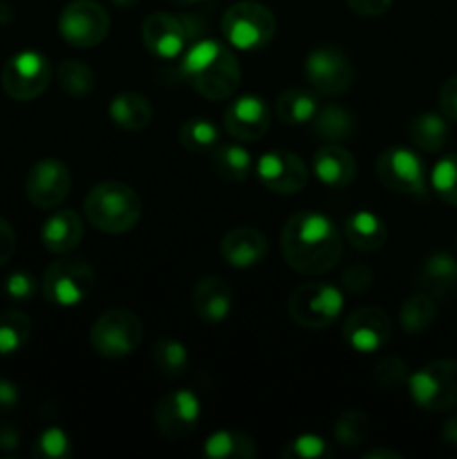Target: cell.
Returning a JSON list of instances; mask_svg holds the SVG:
<instances>
[{
  "label": "cell",
  "instance_id": "cell-18",
  "mask_svg": "<svg viewBox=\"0 0 457 459\" xmlns=\"http://www.w3.org/2000/svg\"><path fill=\"white\" fill-rule=\"evenodd\" d=\"M269 126H272L269 106L255 94L233 99L224 110V128L237 142H258L267 134Z\"/></svg>",
  "mask_w": 457,
  "mask_h": 459
},
{
  "label": "cell",
  "instance_id": "cell-7",
  "mask_svg": "<svg viewBox=\"0 0 457 459\" xmlns=\"http://www.w3.org/2000/svg\"><path fill=\"white\" fill-rule=\"evenodd\" d=\"M94 282H97V273L88 260L58 258L45 269L40 290L49 303L58 307H74L92 294Z\"/></svg>",
  "mask_w": 457,
  "mask_h": 459
},
{
  "label": "cell",
  "instance_id": "cell-35",
  "mask_svg": "<svg viewBox=\"0 0 457 459\" xmlns=\"http://www.w3.org/2000/svg\"><path fill=\"white\" fill-rule=\"evenodd\" d=\"M56 79L63 92L74 99L88 97L94 90V85H97V76H94L92 67L83 61H76V58H65L58 65Z\"/></svg>",
  "mask_w": 457,
  "mask_h": 459
},
{
  "label": "cell",
  "instance_id": "cell-8",
  "mask_svg": "<svg viewBox=\"0 0 457 459\" xmlns=\"http://www.w3.org/2000/svg\"><path fill=\"white\" fill-rule=\"evenodd\" d=\"M143 323L133 309L115 307L103 312L90 330V343L103 359H124L139 348Z\"/></svg>",
  "mask_w": 457,
  "mask_h": 459
},
{
  "label": "cell",
  "instance_id": "cell-24",
  "mask_svg": "<svg viewBox=\"0 0 457 459\" xmlns=\"http://www.w3.org/2000/svg\"><path fill=\"white\" fill-rule=\"evenodd\" d=\"M309 124H312V133L325 143L349 142V139H354L358 128L357 117L348 108L336 106V103L318 108L316 115H314V119Z\"/></svg>",
  "mask_w": 457,
  "mask_h": 459
},
{
  "label": "cell",
  "instance_id": "cell-37",
  "mask_svg": "<svg viewBox=\"0 0 457 459\" xmlns=\"http://www.w3.org/2000/svg\"><path fill=\"white\" fill-rule=\"evenodd\" d=\"M430 186L437 197L457 209V152L442 157L430 173Z\"/></svg>",
  "mask_w": 457,
  "mask_h": 459
},
{
  "label": "cell",
  "instance_id": "cell-51",
  "mask_svg": "<svg viewBox=\"0 0 457 459\" xmlns=\"http://www.w3.org/2000/svg\"><path fill=\"white\" fill-rule=\"evenodd\" d=\"M168 3L179 4V7H188V4H197V3H202V0H168Z\"/></svg>",
  "mask_w": 457,
  "mask_h": 459
},
{
  "label": "cell",
  "instance_id": "cell-9",
  "mask_svg": "<svg viewBox=\"0 0 457 459\" xmlns=\"http://www.w3.org/2000/svg\"><path fill=\"white\" fill-rule=\"evenodd\" d=\"M58 34L76 49H92L110 34V13L97 0H72L58 16Z\"/></svg>",
  "mask_w": 457,
  "mask_h": 459
},
{
  "label": "cell",
  "instance_id": "cell-22",
  "mask_svg": "<svg viewBox=\"0 0 457 459\" xmlns=\"http://www.w3.org/2000/svg\"><path fill=\"white\" fill-rule=\"evenodd\" d=\"M40 240L52 254H70L83 240V220L72 209L52 211L40 229Z\"/></svg>",
  "mask_w": 457,
  "mask_h": 459
},
{
  "label": "cell",
  "instance_id": "cell-21",
  "mask_svg": "<svg viewBox=\"0 0 457 459\" xmlns=\"http://www.w3.org/2000/svg\"><path fill=\"white\" fill-rule=\"evenodd\" d=\"M312 170L327 188H345L357 178V160L341 143H325L314 152Z\"/></svg>",
  "mask_w": 457,
  "mask_h": 459
},
{
  "label": "cell",
  "instance_id": "cell-43",
  "mask_svg": "<svg viewBox=\"0 0 457 459\" xmlns=\"http://www.w3.org/2000/svg\"><path fill=\"white\" fill-rule=\"evenodd\" d=\"M439 110L448 121H457V74L439 88Z\"/></svg>",
  "mask_w": 457,
  "mask_h": 459
},
{
  "label": "cell",
  "instance_id": "cell-31",
  "mask_svg": "<svg viewBox=\"0 0 457 459\" xmlns=\"http://www.w3.org/2000/svg\"><path fill=\"white\" fill-rule=\"evenodd\" d=\"M437 316V305H435L433 296L426 291H417V294L408 296L399 309V321H401V330L406 334L417 336L424 334Z\"/></svg>",
  "mask_w": 457,
  "mask_h": 459
},
{
  "label": "cell",
  "instance_id": "cell-38",
  "mask_svg": "<svg viewBox=\"0 0 457 459\" xmlns=\"http://www.w3.org/2000/svg\"><path fill=\"white\" fill-rule=\"evenodd\" d=\"M372 379H375L384 390H399L408 384V379H410V370H408L403 359L388 354V357L376 361L375 370H372Z\"/></svg>",
  "mask_w": 457,
  "mask_h": 459
},
{
  "label": "cell",
  "instance_id": "cell-27",
  "mask_svg": "<svg viewBox=\"0 0 457 459\" xmlns=\"http://www.w3.org/2000/svg\"><path fill=\"white\" fill-rule=\"evenodd\" d=\"M448 119L437 112H421L415 115L408 124V137L419 151L424 152H439L448 142Z\"/></svg>",
  "mask_w": 457,
  "mask_h": 459
},
{
  "label": "cell",
  "instance_id": "cell-32",
  "mask_svg": "<svg viewBox=\"0 0 457 459\" xmlns=\"http://www.w3.org/2000/svg\"><path fill=\"white\" fill-rule=\"evenodd\" d=\"M179 143L191 155H211L220 146V130L204 117H193L179 128Z\"/></svg>",
  "mask_w": 457,
  "mask_h": 459
},
{
  "label": "cell",
  "instance_id": "cell-50",
  "mask_svg": "<svg viewBox=\"0 0 457 459\" xmlns=\"http://www.w3.org/2000/svg\"><path fill=\"white\" fill-rule=\"evenodd\" d=\"M112 3H115L116 7H134L139 0H112Z\"/></svg>",
  "mask_w": 457,
  "mask_h": 459
},
{
  "label": "cell",
  "instance_id": "cell-39",
  "mask_svg": "<svg viewBox=\"0 0 457 459\" xmlns=\"http://www.w3.org/2000/svg\"><path fill=\"white\" fill-rule=\"evenodd\" d=\"M31 455L40 459H67L72 455V442L65 430L52 426L39 435L34 448H31Z\"/></svg>",
  "mask_w": 457,
  "mask_h": 459
},
{
  "label": "cell",
  "instance_id": "cell-11",
  "mask_svg": "<svg viewBox=\"0 0 457 459\" xmlns=\"http://www.w3.org/2000/svg\"><path fill=\"white\" fill-rule=\"evenodd\" d=\"M376 178L381 186L399 195L424 197L428 191L426 184V166L417 152L408 148H388L376 160Z\"/></svg>",
  "mask_w": 457,
  "mask_h": 459
},
{
  "label": "cell",
  "instance_id": "cell-16",
  "mask_svg": "<svg viewBox=\"0 0 457 459\" xmlns=\"http://www.w3.org/2000/svg\"><path fill=\"white\" fill-rule=\"evenodd\" d=\"M200 399L191 390H173L164 394L155 406V429L164 435L168 442L186 439L200 424Z\"/></svg>",
  "mask_w": 457,
  "mask_h": 459
},
{
  "label": "cell",
  "instance_id": "cell-2",
  "mask_svg": "<svg viewBox=\"0 0 457 459\" xmlns=\"http://www.w3.org/2000/svg\"><path fill=\"white\" fill-rule=\"evenodd\" d=\"M182 76L200 97L224 101L240 88V61L228 45L215 39H197L182 58Z\"/></svg>",
  "mask_w": 457,
  "mask_h": 459
},
{
  "label": "cell",
  "instance_id": "cell-13",
  "mask_svg": "<svg viewBox=\"0 0 457 459\" xmlns=\"http://www.w3.org/2000/svg\"><path fill=\"white\" fill-rule=\"evenodd\" d=\"M305 76L316 92L325 97L348 92L354 83V65L336 45H321L305 58Z\"/></svg>",
  "mask_w": 457,
  "mask_h": 459
},
{
  "label": "cell",
  "instance_id": "cell-15",
  "mask_svg": "<svg viewBox=\"0 0 457 459\" xmlns=\"http://www.w3.org/2000/svg\"><path fill=\"white\" fill-rule=\"evenodd\" d=\"M392 318L376 305L354 309L343 323L345 343L358 354H372L384 350L392 341Z\"/></svg>",
  "mask_w": 457,
  "mask_h": 459
},
{
  "label": "cell",
  "instance_id": "cell-44",
  "mask_svg": "<svg viewBox=\"0 0 457 459\" xmlns=\"http://www.w3.org/2000/svg\"><path fill=\"white\" fill-rule=\"evenodd\" d=\"M16 254V233H13L12 224L0 215V267L12 260Z\"/></svg>",
  "mask_w": 457,
  "mask_h": 459
},
{
  "label": "cell",
  "instance_id": "cell-34",
  "mask_svg": "<svg viewBox=\"0 0 457 459\" xmlns=\"http://www.w3.org/2000/svg\"><path fill=\"white\" fill-rule=\"evenodd\" d=\"M152 363H155V370L161 377H166V379H179L188 370V352L182 341L173 339V336H161L152 345Z\"/></svg>",
  "mask_w": 457,
  "mask_h": 459
},
{
  "label": "cell",
  "instance_id": "cell-12",
  "mask_svg": "<svg viewBox=\"0 0 457 459\" xmlns=\"http://www.w3.org/2000/svg\"><path fill=\"white\" fill-rule=\"evenodd\" d=\"M197 22L186 16H175L168 12H157L143 21L142 40L148 52L157 58H175L186 49V45L195 43L200 30Z\"/></svg>",
  "mask_w": 457,
  "mask_h": 459
},
{
  "label": "cell",
  "instance_id": "cell-36",
  "mask_svg": "<svg viewBox=\"0 0 457 459\" xmlns=\"http://www.w3.org/2000/svg\"><path fill=\"white\" fill-rule=\"evenodd\" d=\"M372 437V421L361 411H343L334 421V439L343 448L363 446Z\"/></svg>",
  "mask_w": 457,
  "mask_h": 459
},
{
  "label": "cell",
  "instance_id": "cell-25",
  "mask_svg": "<svg viewBox=\"0 0 457 459\" xmlns=\"http://www.w3.org/2000/svg\"><path fill=\"white\" fill-rule=\"evenodd\" d=\"M345 240L361 254L379 251L388 240V227L370 211H357L345 220Z\"/></svg>",
  "mask_w": 457,
  "mask_h": 459
},
{
  "label": "cell",
  "instance_id": "cell-48",
  "mask_svg": "<svg viewBox=\"0 0 457 459\" xmlns=\"http://www.w3.org/2000/svg\"><path fill=\"white\" fill-rule=\"evenodd\" d=\"M439 437H442V442L446 444L448 448H457V415L448 417V420L444 421L442 430H439Z\"/></svg>",
  "mask_w": 457,
  "mask_h": 459
},
{
  "label": "cell",
  "instance_id": "cell-33",
  "mask_svg": "<svg viewBox=\"0 0 457 459\" xmlns=\"http://www.w3.org/2000/svg\"><path fill=\"white\" fill-rule=\"evenodd\" d=\"M31 339V321L21 309H7L0 314V357L21 352Z\"/></svg>",
  "mask_w": 457,
  "mask_h": 459
},
{
  "label": "cell",
  "instance_id": "cell-17",
  "mask_svg": "<svg viewBox=\"0 0 457 459\" xmlns=\"http://www.w3.org/2000/svg\"><path fill=\"white\" fill-rule=\"evenodd\" d=\"M263 186L276 195H296L309 182L307 164L291 151H269L255 164Z\"/></svg>",
  "mask_w": 457,
  "mask_h": 459
},
{
  "label": "cell",
  "instance_id": "cell-4",
  "mask_svg": "<svg viewBox=\"0 0 457 459\" xmlns=\"http://www.w3.org/2000/svg\"><path fill=\"white\" fill-rule=\"evenodd\" d=\"M276 16L272 9L255 0H240L222 16V34L231 48L255 52L272 43L276 36Z\"/></svg>",
  "mask_w": 457,
  "mask_h": 459
},
{
  "label": "cell",
  "instance_id": "cell-3",
  "mask_svg": "<svg viewBox=\"0 0 457 459\" xmlns=\"http://www.w3.org/2000/svg\"><path fill=\"white\" fill-rule=\"evenodd\" d=\"M83 209L97 231L121 236L142 220V197L125 182H101L85 195Z\"/></svg>",
  "mask_w": 457,
  "mask_h": 459
},
{
  "label": "cell",
  "instance_id": "cell-46",
  "mask_svg": "<svg viewBox=\"0 0 457 459\" xmlns=\"http://www.w3.org/2000/svg\"><path fill=\"white\" fill-rule=\"evenodd\" d=\"M21 402V390L13 381L0 379V411H13Z\"/></svg>",
  "mask_w": 457,
  "mask_h": 459
},
{
  "label": "cell",
  "instance_id": "cell-47",
  "mask_svg": "<svg viewBox=\"0 0 457 459\" xmlns=\"http://www.w3.org/2000/svg\"><path fill=\"white\" fill-rule=\"evenodd\" d=\"M21 444V433L13 426H0V451H16Z\"/></svg>",
  "mask_w": 457,
  "mask_h": 459
},
{
  "label": "cell",
  "instance_id": "cell-42",
  "mask_svg": "<svg viewBox=\"0 0 457 459\" xmlns=\"http://www.w3.org/2000/svg\"><path fill=\"white\" fill-rule=\"evenodd\" d=\"M372 285H375V273L367 264H349L341 273V287L348 294L363 296L372 290Z\"/></svg>",
  "mask_w": 457,
  "mask_h": 459
},
{
  "label": "cell",
  "instance_id": "cell-6",
  "mask_svg": "<svg viewBox=\"0 0 457 459\" xmlns=\"http://www.w3.org/2000/svg\"><path fill=\"white\" fill-rule=\"evenodd\" d=\"M408 393L417 408L426 412H446L457 408V361L437 359L412 372Z\"/></svg>",
  "mask_w": 457,
  "mask_h": 459
},
{
  "label": "cell",
  "instance_id": "cell-28",
  "mask_svg": "<svg viewBox=\"0 0 457 459\" xmlns=\"http://www.w3.org/2000/svg\"><path fill=\"white\" fill-rule=\"evenodd\" d=\"M204 455L211 459H254L258 446L254 437L242 430H218L206 437Z\"/></svg>",
  "mask_w": 457,
  "mask_h": 459
},
{
  "label": "cell",
  "instance_id": "cell-19",
  "mask_svg": "<svg viewBox=\"0 0 457 459\" xmlns=\"http://www.w3.org/2000/svg\"><path fill=\"white\" fill-rule=\"evenodd\" d=\"M191 305L202 323H222L233 305V290L222 276H202L193 287Z\"/></svg>",
  "mask_w": 457,
  "mask_h": 459
},
{
  "label": "cell",
  "instance_id": "cell-10",
  "mask_svg": "<svg viewBox=\"0 0 457 459\" xmlns=\"http://www.w3.org/2000/svg\"><path fill=\"white\" fill-rule=\"evenodd\" d=\"M52 81V63L45 54L25 49L7 58L0 74L4 92L16 101H31L47 90Z\"/></svg>",
  "mask_w": 457,
  "mask_h": 459
},
{
  "label": "cell",
  "instance_id": "cell-40",
  "mask_svg": "<svg viewBox=\"0 0 457 459\" xmlns=\"http://www.w3.org/2000/svg\"><path fill=\"white\" fill-rule=\"evenodd\" d=\"M282 457H287V459H323V457H330V446H327L325 439L318 437V435L305 433L287 444V448L282 451Z\"/></svg>",
  "mask_w": 457,
  "mask_h": 459
},
{
  "label": "cell",
  "instance_id": "cell-23",
  "mask_svg": "<svg viewBox=\"0 0 457 459\" xmlns=\"http://www.w3.org/2000/svg\"><path fill=\"white\" fill-rule=\"evenodd\" d=\"M417 285L433 299L453 294L457 290V258L451 254H430L417 272Z\"/></svg>",
  "mask_w": 457,
  "mask_h": 459
},
{
  "label": "cell",
  "instance_id": "cell-26",
  "mask_svg": "<svg viewBox=\"0 0 457 459\" xmlns=\"http://www.w3.org/2000/svg\"><path fill=\"white\" fill-rule=\"evenodd\" d=\"M110 119L119 126L125 133H139V130L148 128L152 121V103L148 101V97L139 92H121L116 94L110 101Z\"/></svg>",
  "mask_w": 457,
  "mask_h": 459
},
{
  "label": "cell",
  "instance_id": "cell-41",
  "mask_svg": "<svg viewBox=\"0 0 457 459\" xmlns=\"http://www.w3.org/2000/svg\"><path fill=\"white\" fill-rule=\"evenodd\" d=\"M4 296L9 300H16V303H27V300L34 299L39 294V281L34 278V273L30 272H12L7 276L3 285Z\"/></svg>",
  "mask_w": 457,
  "mask_h": 459
},
{
  "label": "cell",
  "instance_id": "cell-45",
  "mask_svg": "<svg viewBox=\"0 0 457 459\" xmlns=\"http://www.w3.org/2000/svg\"><path fill=\"white\" fill-rule=\"evenodd\" d=\"M349 4V9L358 13V16L375 18L381 13L388 12V7L392 4V0H345Z\"/></svg>",
  "mask_w": 457,
  "mask_h": 459
},
{
  "label": "cell",
  "instance_id": "cell-1",
  "mask_svg": "<svg viewBox=\"0 0 457 459\" xmlns=\"http://www.w3.org/2000/svg\"><path fill=\"white\" fill-rule=\"evenodd\" d=\"M280 249L294 272L303 276H323L332 272L343 255V238L325 213L300 211L282 227Z\"/></svg>",
  "mask_w": 457,
  "mask_h": 459
},
{
  "label": "cell",
  "instance_id": "cell-30",
  "mask_svg": "<svg viewBox=\"0 0 457 459\" xmlns=\"http://www.w3.org/2000/svg\"><path fill=\"white\" fill-rule=\"evenodd\" d=\"M318 101L314 92L305 88H287L276 99V117L287 126L309 124L318 110Z\"/></svg>",
  "mask_w": 457,
  "mask_h": 459
},
{
  "label": "cell",
  "instance_id": "cell-20",
  "mask_svg": "<svg viewBox=\"0 0 457 459\" xmlns=\"http://www.w3.org/2000/svg\"><path fill=\"white\" fill-rule=\"evenodd\" d=\"M220 254L231 267L249 269L263 263L269 254V240L263 231L254 227H236L224 233L220 242Z\"/></svg>",
  "mask_w": 457,
  "mask_h": 459
},
{
  "label": "cell",
  "instance_id": "cell-5",
  "mask_svg": "<svg viewBox=\"0 0 457 459\" xmlns=\"http://www.w3.org/2000/svg\"><path fill=\"white\" fill-rule=\"evenodd\" d=\"M343 291L323 281H309L296 287L287 300V309L296 325L305 330H325L343 312Z\"/></svg>",
  "mask_w": 457,
  "mask_h": 459
},
{
  "label": "cell",
  "instance_id": "cell-49",
  "mask_svg": "<svg viewBox=\"0 0 457 459\" xmlns=\"http://www.w3.org/2000/svg\"><path fill=\"white\" fill-rule=\"evenodd\" d=\"M366 459H376V457H384V459H401V455L394 451H384V448H372V451L363 453Z\"/></svg>",
  "mask_w": 457,
  "mask_h": 459
},
{
  "label": "cell",
  "instance_id": "cell-14",
  "mask_svg": "<svg viewBox=\"0 0 457 459\" xmlns=\"http://www.w3.org/2000/svg\"><path fill=\"white\" fill-rule=\"evenodd\" d=\"M72 188V173L56 157H43L30 169L25 178L27 200L36 209H56L67 200Z\"/></svg>",
  "mask_w": 457,
  "mask_h": 459
},
{
  "label": "cell",
  "instance_id": "cell-29",
  "mask_svg": "<svg viewBox=\"0 0 457 459\" xmlns=\"http://www.w3.org/2000/svg\"><path fill=\"white\" fill-rule=\"evenodd\" d=\"M211 169L224 182H245L251 175L254 161H251V152L240 143H227L211 152Z\"/></svg>",
  "mask_w": 457,
  "mask_h": 459
}]
</instances>
